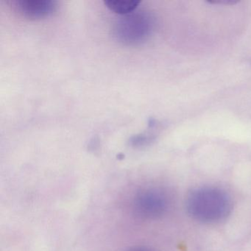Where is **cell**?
Returning <instances> with one entry per match:
<instances>
[{"mask_svg":"<svg viewBox=\"0 0 251 251\" xmlns=\"http://www.w3.org/2000/svg\"><path fill=\"white\" fill-rule=\"evenodd\" d=\"M186 210L194 219L203 223H217L226 220L233 204L225 191L214 187L194 189L188 195Z\"/></svg>","mask_w":251,"mask_h":251,"instance_id":"obj_1","label":"cell"},{"mask_svg":"<svg viewBox=\"0 0 251 251\" xmlns=\"http://www.w3.org/2000/svg\"><path fill=\"white\" fill-rule=\"evenodd\" d=\"M14 6L23 17L37 20L50 16L56 9V2L52 0H18L14 2Z\"/></svg>","mask_w":251,"mask_h":251,"instance_id":"obj_4","label":"cell"},{"mask_svg":"<svg viewBox=\"0 0 251 251\" xmlns=\"http://www.w3.org/2000/svg\"><path fill=\"white\" fill-rule=\"evenodd\" d=\"M151 251L150 250H148V248H142V247H137V248H133L129 249L128 251Z\"/></svg>","mask_w":251,"mask_h":251,"instance_id":"obj_6","label":"cell"},{"mask_svg":"<svg viewBox=\"0 0 251 251\" xmlns=\"http://www.w3.org/2000/svg\"><path fill=\"white\" fill-rule=\"evenodd\" d=\"M154 20L144 11H136L120 17L114 26V36L120 43L138 45L143 43L152 34Z\"/></svg>","mask_w":251,"mask_h":251,"instance_id":"obj_2","label":"cell"},{"mask_svg":"<svg viewBox=\"0 0 251 251\" xmlns=\"http://www.w3.org/2000/svg\"><path fill=\"white\" fill-rule=\"evenodd\" d=\"M169 208L167 194L158 188H146L136 192L132 201L133 214L143 220H155L165 214Z\"/></svg>","mask_w":251,"mask_h":251,"instance_id":"obj_3","label":"cell"},{"mask_svg":"<svg viewBox=\"0 0 251 251\" xmlns=\"http://www.w3.org/2000/svg\"><path fill=\"white\" fill-rule=\"evenodd\" d=\"M105 6L117 14L121 16L127 15L134 12L139 6L140 2L136 0L131 1H120V0H107L104 2Z\"/></svg>","mask_w":251,"mask_h":251,"instance_id":"obj_5","label":"cell"}]
</instances>
